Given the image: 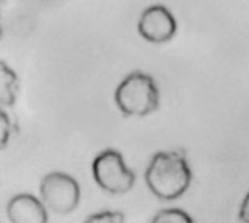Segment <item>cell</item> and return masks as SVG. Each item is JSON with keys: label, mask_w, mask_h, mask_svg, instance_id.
<instances>
[{"label": "cell", "mask_w": 249, "mask_h": 223, "mask_svg": "<svg viewBox=\"0 0 249 223\" xmlns=\"http://www.w3.org/2000/svg\"><path fill=\"white\" fill-rule=\"evenodd\" d=\"M191 169L179 152H158L146 171L149 190L160 200L181 197L191 184Z\"/></svg>", "instance_id": "6da1fadb"}, {"label": "cell", "mask_w": 249, "mask_h": 223, "mask_svg": "<svg viewBox=\"0 0 249 223\" xmlns=\"http://www.w3.org/2000/svg\"><path fill=\"white\" fill-rule=\"evenodd\" d=\"M115 104L124 115L144 117L159 107V89L152 76L133 72L115 91Z\"/></svg>", "instance_id": "7a4b0ae2"}, {"label": "cell", "mask_w": 249, "mask_h": 223, "mask_svg": "<svg viewBox=\"0 0 249 223\" xmlns=\"http://www.w3.org/2000/svg\"><path fill=\"white\" fill-rule=\"evenodd\" d=\"M92 172L96 184L109 194H125L136 183V175L125 167L121 153L112 149L104 150L95 158Z\"/></svg>", "instance_id": "3957f363"}, {"label": "cell", "mask_w": 249, "mask_h": 223, "mask_svg": "<svg viewBox=\"0 0 249 223\" xmlns=\"http://www.w3.org/2000/svg\"><path fill=\"white\" fill-rule=\"evenodd\" d=\"M42 203L57 215L73 212L80 200V188L77 181L63 172H51L45 175L39 187Z\"/></svg>", "instance_id": "277c9868"}, {"label": "cell", "mask_w": 249, "mask_h": 223, "mask_svg": "<svg viewBox=\"0 0 249 223\" xmlns=\"http://www.w3.org/2000/svg\"><path fill=\"white\" fill-rule=\"evenodd\" d=\"M177 20L174 15L162 4L147 7L139 19V34L149 42H168L177 34Z\"/></svg>", "instance_id": "5b68a950"}, {"label": "cell", "mask_w": 249, "mask_h": 223, "mask_svg": "<svg viewBox=\"0 0 249 223\" xmlns=\"http://www.w3.org/2000/svg\"><path fill=\"white\" fill-rule=\"evenodd\" d=\"M45 204L31 194L15 196L7 204V216L13 223H45L48 215Z\"/></svg>", "instance_id": "8992f818"}, {"label": "cell", "mask_w": 249, "mask_h": 223, "mask_svg": "<svg viewBox=\"0 0 249 223\" xmlns=\"http://www.w3.org/2000/svg\"><path fill=\"white\" fill-rule=\"evenodd\" d=\"M19 82L13 70H10L4 61H1V105L9 107L13 105L18 96Z\"/></svg>", "instance_id": "52a82bcc"}, {"label": "cell", "mask_w": 249, "mask_h": 223, "mask_svg": "<svg viewBox=\"0 0 249 223\" xmlns=\"http://www.w3.org/2000/svg\"><path fill=\"white\" fill-rule=\"evenodd\" d=\"M153 223H193V219L179 209H166L159 212L153 219Z\"/></svg>", "instance_id": "ba28073f"}, {"label": "cell", "mask_w": 249, "mask_h": 223, "mask_svg": "<svg viewBox=\"0 0 249 223\" xmlns=\"http://www.w3.org/2000/svg\"><path fill=\"white\" fill-rule=\"evenodd\" d=\"M125 221L124 219V215L123 213H118V212H101V213H95L92 215L88 222H111V223H123Z\"/></svg>", "instance_id": "9c48e42d"}, {"label": "cell", "mask_w": 249, "mask_h": 223, "mask_svg": "<svg viewBox=\"0 0 249 223\" xmlns=\"http://www.w3.org/2000/svg\"><path fill=\"white\" fill-rule=\"evenodd\" d=\"M12 134V123L4 111H1V149L7 146L9 137Z\"/></svg>", "instance_id": "30bf717a"}, {"label": "cell", "mask_w": 249, "mask_h": 223, "mask_svg": "<svg viewBox=\"0 0 249 223\" xmlns=\"http://www.w3.org/2000/svg\"><path fill=\"white\" fill-rule=\"evenodd\" d=\"M239 218H241L242 222L249 223V193L247 194V197L244 199V202H242L241 212H239Z\"/></svg>", "instance_id": "8fae6325"}]
</instances>
